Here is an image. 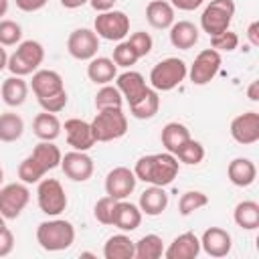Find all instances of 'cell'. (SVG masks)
Here are the masks:
<instances>
[{
	"instance_id": "29",
	"label": "cell",
	"mask_w": 259,
	"mask_h": 259,
	"mask_svg": "<svg viewBox=\"0 0 259 259\" xmlns=\"http://www.w3.org/2000/svg\"><path fill=\"white\" fill-rule=\"evenodd\" d=\"M61 130H63V123L59 121V117L55 113H49V111L38 113L32 121L34 136L38 140H45V142H55L61 136Z\"/></svg>"
},
{
	"instance_id": "17",
	"label": "cell",
	"mask_w": 259,
	"mask_h": 259,
	"mask_svg": "<svg viewBox=\"0 0 259 259\" xmlns=\"http://www.w3.org/2000/svg\"><path fill=\"white\" fill-rule=\"evenodd\" d=\"M30 87H32V93L36 95V99H40V97H49V95H55V93L63 91L65 83H63V77L57 71L38 69V71L32 73Z\"/></svg>"
},
{
	"instance_id": "52",
	"label": "cell",
	"mask_w": 259,
	"mask_h": 259,
	"mask_svg": "<svg viewBox=\"0 0 259 259\" xmlns=\"http://www.w3.org/2000/svg\"><path fill=\"white\" fill-rule=\"evenodd\" d=\"M6 63H8V53H6V49L0 45V71L6 69Z\"/></svg>"
},
{
	"instance_id": "41",
	"label": "cell",
	"mask_w": 259,
	"mask_h": 259,
	"mask_svg": "<svg viewBox=\"0 0 259 259\" xmlns=\"http://www.w3.org/2000/svg\"><path fill=\"white\" fill-rule=\"evenodd\" d=\"M239 47V36L233 30H225L221 34L210 36V49L219 51V53H233Z\"/></svg>"
},
{
	"instance_id": "39",
	"label": "cell",
	"mask_w": 259,
	"mask_h": 259,
	"mask_svg": "<svg viewBox=\"0 0 259 259\" xmlns=\"http://www.w3.org/2000/svg\"><path fill=\"white\" fill-rule=\"evenodd\" d=\"M138 53L134 51V47L127 42V40H119L117 45H115V49H113V63L117 65V67H123V69H130L132 65H136L138 63Z\"/></svg>"
},
{
	"instance_id": "6",
	"label": "cell",
	"mask_w": 259,
	"mask_h": 259,
	"mask_svg": "<svg viewBox=\"0 0 259 259\" xmlns=\"http://www.w3.org/2000/svg\"><path fill=\"white\" fill-rule=\"evenodd\" d=\"M233 16H235L233 0H210L200 14V28L208 36L221 34V32L229 30Z\"/></svg>"
},
{
	"instance_id": "48",
	"label": "cell",
	"mask_w": 259,
	"mask_h": 259,
	"mask_svg": "<svg viewBox=\"0 0 259 259\" xmlns=\"http://www.w3.org/2000/svg\"><path fill=\"white\" fill-rule=\"evenodd\" d=\"M115 2H117V0H89L91 8H93L95 12H107V10H113Z\"/></svg>"
},
{
	"instance_id": "10",
	"label": "cell",
	"mask_w": 259,
	"mask_h": 259,
	"mask_svg": "<svg viewBox=\"0 0 259 259\" xmlns=\"http://www.w3.org/2000/svg\"><path fill=\"white\" fill-rule=\"evenodd\" d=\"M221 65H223L221 53L214 51V49H204V51H200V53L196 55V59L192 61V65H190L186 77H190V81H192L194 85H206V83H210V81L217 77Z\"/></svg>"
},
{
	"instance_id": "12",
	"label": "cell",
	"mask_w": 259,
	"mask_h": 259,
	"mask_svg": "<svg viewBox=\"0 0 259 259\" xmlns=\"http://www.w3.org/2000/svg\"><path fill=\"white\" fill-rule=\"evenodd\" d=\"M61 170L73 182H87L93 176L95 164H93V158L87 152L73 150V152H67L61 158Z\"/></svg>"
},
{
	"instance_id": "19",
	"label": "cell",
	"mask_w": 259,
	"mask_h": 259,
	"mask_svg": "<svg viewBox=\"0 0 259 259\" xmlns=\"http://www.w3.org/2000/svg\"><path fill=\"white\" fill-rule=\"evenodd\" d=\"M115 87L119 89V93L127 101V105L138 101L146 93V89H148L144 75L138 73V71H123V73H119L115 77Z\"/></svg>"
},
{
	"instance_id": "13",
	"label": "cell",
	"mask_w": 259,
	"mask_h": 259,
	"mask_svg": "<svg viewBox=\"0 0 259 259\" xmlns=\"http://www.w3.org/2000/svg\"><path fill=\"white\" fill-rule=\"evenodd\" d=\"M136 182H138V178H136L134 170H130L125 166H115L105 176V194L115 200H123L136 190Z\"/></svg>"
},
{
	"instance_id": "25",
	"label": "cell",
	"mask_w": 259,
	"mask_h": 259,
	"mask_svg": "<svg viewBox=\"0 0 259 259\" xmlns=\"http://www.w3.org/2000/svg\"><path fill=\"white\" fill-rule=\"evenodd\" d=\"M87 77L95 85H107L117 77V65L109 57H93L87 65Z\"/></svg>"
},
{
	"instance_id": "49",
	"label": "cell",
	"mask_w": 259,
	"mask_h": 259,
	"mask_svg": "<svg viewBox=\"0 0 259 259\" xmlns=\"http://www.w3.org/2000/svg\"><path fill=\"white\" fill-rule=\"evenodd\" d=\"M247 38H249L251 47H259V22H257V20H253V22L249 24V28H247Z\"/></svg>"
},
{
	"instance_id": "34",
	"label": "cell",
	"mask_w": 259,
	"mask_h": 259,
	"mask_svg": "<svg viewBox=\"0 0 259 259\" xmlns=\"http://www.w3.org/2000/svg\"><path fill=\"white\" fill-rule=\"evenodd\" d=\"M164 255V241L162 237L150 233L136 241V255L134 259H158Z\"/></svg>"
},
{
	"instance_id": "55",
	"label": "cell",
	"mask_w": 259,
	"mask_h": 259,
	"mask_svg": "<svg viewBox=\"0 0 259 259\" xmlns=\"http://www.w3.org/2000/svg\"><path fill=\"white\" fill-rule=\"evenodd\" d=\"M2 182H4V170L0 168V186H2Z\"/></svg>"
},
{
	"instance_id": "3",
	"label": "cell",
	"mask_w": 259,
	"mask_h": 259,
	"mask_svg": "<svg viewBox=\"0 0 259 259\" xmlns=\"http://www.w3.org/2000/svg\"><path fill=\"white\" fill-rule=\"evenodd\" d=\"M45 61V49L38 40H20L16 45V51L12 55H8V63L6 69L16 75V77H26L30 73H34Z\"/></svg>"
},
{
	"instance_id": "31",
	"label": "cell",
	"mask_w": 259,
	"mask_h": 259,
	"mask_svg": "<svg viewBox=\"0 0 259 259\" xmlns=\"http://www.w3.org/2000/svg\"><path fill=\"white\" fill-rule=\"evenodd\" d=\"M233 221L245 231H255L259 227V204L255 200H241L233 210Z\"/></svg>"
},
{
	"instance_id": "5",
	"label": "cell",
	"mask_w": 259,
	"mask_h": 259,
	"mask_svg": "<svg viewBox=\"0 0 259 259\" xmlns=\"http://www.w3.org/2000/svg\"><path fill=\"white\" fill-rule=\"evenodd\" d=\"M188 75V65L178 57H168L156 63L150 71V85L156 91H172Z\"/></svg>"
},
{
	"instance_id": "35",
	"label": "cell",
	"mask_w": 259,
	"mask_h": 259,
	"mask_svg": "<svg viewBox=\"0 0 259 259\" xmlns=\"http://www.w3.org/2000/svg\"><path fill=\"white\" fill-rule=\"evenodd\" d=\"M123 105V97L115 85H101V89L95 93V107L99 109H115Z\"/></svg>"
},
{
	"instance_id": "32",
	"label": "cell",
	"mask_w": 259,
	"mask_h": 259,
	"mask_svg": "<svg viewBox=\"0 0 259 259\" xmlns=\"http://www.w3.org/2000/svg\"><path fill=\"white\" fill-rule=\"evenodd\" d=\"M30 154H32V158L45 168V172L55 170L57 166H61V158H63V154H61L59 146H55L53 142H45V140H40V142L32 148Z\"/></svg>"
},
{
	"instance_id": "18",
	"label": "cell",
	"mask_w": 259,
	"mask_h": 259,
	"mask_svg": "<svg viewBox=\"0 0 259 259\" xmlns=\"http://www.w3.org/2000/svg\"><path fill=\"white\" fill-rule=\"evenodd\" d=\"M111 225L117 227L121 233L136 231L142 225V210H140V206L134 204V202H127L125 198L123 200H117L115 202V208H113V221H111Z\"/></svg>"
},
{
	"instance_id": "8",
	"label": "cell",
	"mask_w": 259,
	"mask_h": 259,
	"mask_svg": "<svg viewBox=\"0 0 259 259\" xmlns=\"http://www.w3.org/2000/svg\"><path fill=\"white\" fill-rule=\"evenodd\" d=\"M36 202L38 208L49 217H59L67 208V194L63 184L57 178H42L38 180L36 188Z\"/></svg>"
},
{
	"instance_id": "47",
	"label": "cell",
	"mask_w": 259,
	"mask_h": 259,
	"mask_svg": "<svg viewBox=\"0 0 259 259\" xmlns=\"http://www.w3.org/2000/svg\"><path fill=\"white\" fill-rule=\"evenodd\" d=\"M172 4V8H178V10H184V12H190V10H196L198 6H202L204 0H168Z\"/></svg>"
},
{
	"instance_id": "21",
	"label": "cell",
	"mask_w": 259,
	"mask_h": 259,
	"mask_svg": "<svg viewBox=\"0 0 259 259\" xmlns=\"http://www.w3.org/2000/svg\"><path fill=\"white\" fill-rule=\"evenodd\" d=\"M227 176H229L231 184H235L239 188H247L257 178V166L249 158H233L227 166Z\"/></svg>"
},
{
	"instance_id": "54",
	"label": "cell",
	"mask_w": 259,
	"mask_h": 259,
	"mask_svg": "<svg viewBox=\"0 0 259 259\" xmlns=\"http://www.w3.org/2000/svg\"><path fill=\"white\" fill-rule=\"evenodd\" d=\"M4 227H6V219L0 214V229H4Z\"/></svg>"
},
{
	"instance_id": "36",
	"label": "cell",
	"mask_w": 259,
	"mask_h": 259,
	"mask_svg": "<svg viewBox=\"0 0 259 259\" xmlns=\"http://www.w3.org/2000/svg\"><path fill=\"white\" fill-rule=\"evenodd\" d=\"M45 168L32 158V154H28L20 164H18V178L24 184H38V180L45 178Z\"/></svg>"
},
{
	"instance_id": "40",
	"label": "cell",
	"mask_w": 259,
	"mask_h": 259,
	"mask_svg": "<svg viewBox=\"0 0 259 259\" xmlns=\"http://www.w3.org/2000/svg\"><path fill=\"white\" fill-rule=\"evenodd\" d=\"M22 40V28L18 22L2 18L0 20V45L2 47H14Z\"/></svg>"
},
{
	"instance_id": "1",
	"label": "cell",
	"mask_w": 259,
	"mask_h": 259,
	"mask_svg": "<svg viewBox=\"0 0 259 259\" xmlns=\"http://www.w3.org/2000/svg\"><path fill=\"white\" fill-rule=\"evenodd\" d=\"M178 170H180V162L170 152L142 156L136 162V166H134L136 178L146 182V184H154V186H168V184H172L174 178L178 176Z\"/></svg>"
},
{
	"instance_id": "43",
	"label": "cell",
	"mask_w": 259,
	"mask_h": 259,
	"mask_svg": "<svg viewBox=\"0 0 259 259\" xmlns=\"http://www.w3.org/2000/svg\"><path fill=\"white\" fill-rule=\"evenodd\" d=\"M127 42L134 47V51L138 53V57H140V59H142V57H146V55H150V51H152V47H154L152 36H150L148 32H144V30H138V32L130 34Z\"/></svg>"
},
{
	"instance_id": "22",
	"label": "cell",
	"mask_w": 259,
	"mask_h": 259,
	"mask_svg": "<svg viewBox=\"0 0 259 259\" xmlns=\"http://www.w3.org/2000/svg\"><path fill=\"white\" fill-rule=\"evenodd\" d=\"M142 214H148V217H158L166 210L168 206V194L164 190V186H154L150 184V188H146L142 194H140V202H138Z\"/></svg>"
},
{
	"instance_id": "20",
	"label": "cell",
	"mask_w": 259,
	"mask_h": 259,
	"mask_svg": "<svg viewBox=\"0 0 259 259\" xmlns=\"http://www.w3.org/2000/svg\"><path fill=\"white\" fill-rule=\"evenodd\" d=\"M200 253V239L194 233H182L178 235L166 249V259H196Z\"/></svg>"
},
{
	"instance_id": "51",
	"label": "cell",
	"mask_w": 259,
	"mask_h": 259,
	"mask_svg": "<svg viewBox=\"0 0 259 259\" xmlns=\"http://www.w3.org/2000/svg\"><path fill=\"white\" fill-rule=\"evenodd\" d=\"M89 0H61V6L63 8H69V10H75V8H81L85 6Z\"/></svg>"
},
{
	"instance_id": "45",
	"label": "cell",
	"mask_w": 259,
	"mask_h": 259,
	"mask_svg": "<svg viewBox=\"0 0 259 259\" xmlns=\"http://www.w3.org/2000/svg\"><path fill=\"white\" fill-rule=\"evenodd\" d=\"M12 249H14V235L8 227H4V229H0V257L10 255Z\"/></svg>"
},
{
	"instance_id": "26",
	"label": "cell",
	"mask_w": 259,
	"mask_h": 259,
	"mask_svg": "<svg viewBox=\"0 0 259 259\" xmlns=\"http://www.w3.org/2000/svg\"><path fill=\"white\" fill-rule=\"evenodd\" d=\"M134 255H136V243L125 233H117L109 237L103 245L105 259H134Z\"/></svg>"
},
{
	"instance_id": "24",
	"label": "cell",
	"mask_w": 259,
	"mask_h": 259,
	"mask_svg": "<svg viewBox=\"0 0 259 259\" xmlns=\"http://www.w3.org/2000/svg\"><path fill=\"white\" fill-rule=\"evenodd\" d=\"M170 42L174 49L188 51L198 42V28L190 20H174L170 26Z\"/></svg>"
},
{
	"instance_id": "16",
	"label": "cell",
	"mask_w": 259,
	"mask_h": 259,
	"mask_svg": "<svg viewBox=\"0 0 259 259\" xmlns=\"http://www.w3.org/2000/svg\"><path fill=\"white\" fill-rule=\"evenodd\" d=\"M231 247H233L231 233L221 227H208L200 237V249L208 257H217V259L227 257L231 253Z\"/></svg>"
},
{
	"instance_id": "38",
	"label": "cell",
	"mask_w": 259,
	"mask_h": 259,
	"mask_svg": "<svg viewBox=\"0 0 259 259\" xmlns=\"http://www.w3.org/2000/svg\"><path fill=\"white\" fill-rule=\"evenodd\" d=\"M182 164H188V166H196V164H200L202 162V158H204V146L200 144V142H196V140H188L186 144H182L178 150H176V154H174Z\"/></svg>"
},
{
	"instance_id": "37",
	"label": "cell",
	"mask_w": 259,
	"mask_h": 259,
	"mask_svg": "<svg viewBox=\"0 0 259 259\" xmlns=\"http://www.w3.org/2000/svg\"><path fill=\"white\" fill-rule=\"evenodd\" d=\"M206 204H208V196L204 192H200V190H186V192H182V196L178 200V212L182 217H188V214H192L194 210H198V208H202Z\"/></svg>"
},
{
	"instance_id": "30",
	"label": "cell",
	"mask_w": 259,
	"mask_h": 259,
	"mask_svg": "<svg viewBox=\"0 0 259 259\" xmlns=\"http://www.w3.org/2000/svg\"><path fill=\"white\" fill-rule=\"evenodd\" d=\"M158 109H160V95L152 87H148L146 93L138 101L130 103V113L136 119H152L158 113Z\"/></svg>"
},
{
	"instance_id": "53",
	"label": "cell",
	"mask_w": 259,
	"mask_h": 259,
	"mask_svg": "<svg viewBox=\"0 0 259 259\" xmlns=\"http://www.w3.org/2000/svg\"><path fill=\"white\" fill-rule=\"evenodd\" d=\"M6 12H8V0H0V20L2 16H6Z\"/></svg>"
},
{
	"instance_id": "15",
	"label": "cell",
	"mask_w": 259,
	"mask_h": 259,
	"mask_svg": "<svg viewBox=\"0 0 259 259\" xmlns=\"http://www.w3.org/2000/svg\"><path fill=\"white\" fill-rule=\"evenodd\" d=\"M63 130H65V138H67V144L73 148V150H79V152H87L91 150L97 142H95V136H93V130H91V123L85 121V119H79V117H71L63 123Z\"/></svg>"
},
{
	"instance_id": "27",
	"label": "cell",
	"mask_w": 259,
	"mask_h": 259,
	"mask_svg": "<svg viewBox=\"0 0 259 259\" xmlns=\"http://www.w3.org/2000/svg\"><path fill=\"white\" fill-rule=\"evenodd\" d=\"M2 101L8 105V107H18L26 101L28 97V83L24 81V77H8L4 83H2Z\"/></svg>"
},
{
	"instance_id": "33",
	"label": "cell",
	"mask_w": 259,
	"mask_h": 259,
	"mask_svg": "<svg viewBox=\"0 0 259 259\" xmlns=\"http://www.w3.org/2000/svg\"><path fill=\"white\" fill-rule=\"evenodd\" d=\"M24 134V119L14 111L0 113V142H16Z\"/></svg>"
},
{
	"instance_id": "11",
	"label": "cell",
	"mask_w": 259,
	"mask_h": 259,
	"mask_svg": "<svg viewBox=\"0 0 259 259\" xmlns=\"http://www.w3.org/2000/svg\"><path fill=\"white\" fill-rule=\"evenodd\" d=\"M67 51L77 61H91L99 51V36L91 28H75L67 38Z\"/></svg>"
},
{
	"instance_id": "28",
	"label": "cell",
	"mask_w": 259,
	"mask_h": 259,
	"mask_svg": "<svg viewBox=\"0 0 259 259\" xmlns=\"http://www.w3.org/2000/svg\"><path fill=\"white\" fill-rule=\"evenodd\" d=\"M160 140H162V146H164L166 152L176 154V150L190 140V130L184 123H180V121H168L162 127Z\"/></svg>"
},
{
	"instance_id": "2",
	"label": "cell",
	"mask_w": 259,
	"mask_h": 259,
	"mask_svg": "<svg viewBox=\"0 0 259 259\" xmlns=\"http://www.w3.org/2000/svg\"><path fill=\"white\" fill-rule=\"evenodd\" d=\"M36 243L51 253L65 251L75 243V227L65 219L42 221L36 227Z\"/></svg>"
},
{
	"instance_id": "50",
	"label": "cell",
	"mask_w": 259,
	"mask_h": 259,
	"mask_svg": "<svg viewBox=\"0 0 259 259\" xmlns=\"http://www.w3.org/2000/svg\"><path fill=\"white\" fill-rule=\"evenodd\" d=\"M247 97L249 101H259V81H251V85L247 87Z\"/></svg>"
},
{
	"instance_id": "9",
	"label": "cell",
	"mask_w": 259,
	"mask_h": 259,
	"mask_svg": "<svg viewBox=\"0 0 259 259\" xmlns=\"http://www.w3.org/2000/svg\"><path fill=\"white\" fill-rule=\"evenodd\" d=\"M30 202V190L24 182H10L0 186V214L6 221L20 217V212Z\"/></svg>"
},
{
	"instance_id": "4",
	"label": "cell",
	"mask_w": 259,
	"mask_h": 259,
	"mask_svg": "<svg viewBox=\"0 0 259 259\" xmlns=\"http://www.w3.org/2000/svg\"><path fill=\"white\" fill-rule=\"evenodd\" d=\"M89 123H91L95 142H113L123 138L127 132V117L121 111V107L99 109Z\"/></svg>"
},
{
	"instance_id": "14",
	"label": "cell",
	"mask_w": 259,
	"mask_h": 259,
	"mask_svg": "<svg viewBox=\"0 0 259 259\" xmlns=\"http://www.w3.org/2000/svg\"><path fill=\"white\" fill-rule=\"evenodd\" d=\"M231 138L241 146H251L259 142V113L253 109L239 113L231 121Z\"/></svg>"
},
{
	"instance_id": "46",
	"label": "cell",
	"mask_w": 259,
	"mask_h": 259,
	"mask_svg": "<svg viewBox=\"0 0 259 259\" xmlns=\"http://www.w3.org/2000/svg\"><path fill=\"white\" fill-rule=\"evenodd\" d=\"M14 2H16V8L22 12H36L45 8L49 0H14Z\"/></svg>"
},
{
	"instance_id": "7",
	"label": "cell",
	"mask_w": 259,
	"mask_h": 259,
	"mask_svg": "<svg viewBox=\"0 0 259 259\" xmlns=\"http://www.w3.org/2000/svg\"><path fill=\"white\" fill-rule=\"evenodd\" d=\"M93 30L99 38L105 40H123L130 34V16L123 10H107V12H97Z\"/></svg>"
},
{
	"instance_id": "42",
	"label": "cell",
	"mask_w": 259,
	"mask_h": 259,
	"mask_svg": "<svg viewBox=\"0 0 259 259\" xmlns=\"http://www.w3.org/2000/svg\"><path fill=\"white\" fill-rule=\"evenodd\" d=\"M115 198H111V196H101L97 202H95V206H93V214H95V219L101 223V225H111V221H113V208H115Z\"/></svg>"
},
{
	"instance_id": "44",
	"label": "cell",
	"mask_w": 259,
	"mask_h": 259,
	"mask_svg": "<svg viewBox=\"0 0 259 259\" xmlns=\"http://www.w3.org/2000/svg\"><path fill=\"white\" fill-rule=\"evenodd\" d=\"M67 91L63 89V91H59V93H55V95H49V97H40V99H36L38 101V105L42 107V111H49V113H59V111H63L65 109V105H67Z\"/></svg>"
},
{
	"instance_id": "23",
	"label": "cell",
	"mask_w": 259,
	"mask_h": 259,
	"mask_svg": "<svg viewBox=\"0 0 259 259\" xmlns=\"http://www.w3.org/2000/svg\"><path fill=\"white\" fill-rule=\"evenodd\" d=\"M146 20L152 28L166 30L174 24V8L168 0H152L146 6Z\"/></svg>"
}]
</instances>
